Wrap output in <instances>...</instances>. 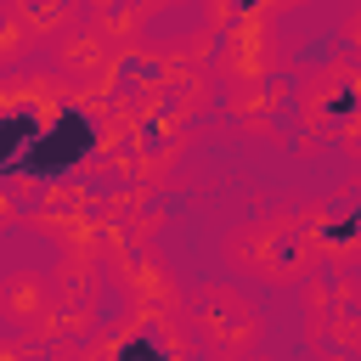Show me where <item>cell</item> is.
Returning a JSON list of instances; mask_svg holds the SVG:
<instances>
[{
  "instance_id": "13",
  "label": "cell",
  "mask_w": 361,
  "mask_h": 361,
  "mask_svg": "<svg viewBox=\"0 0 361 361\" xmlns=\"http://www.w3.org/2000/svg\"><path fill=\"white\" fill-rule=\"evenodd\" d=\"M11 220H17V203H11L6 192H0V226H11Z\"/></svg>"
},
{
  "instance_id": "6",
  "label": "cell",
  "mask_w": 361,
  "mask_h": 361,
  "mask_svg": "<svg viewBox=\"0 0 361 361\" xmlns=\"http://www.w3.org/2000/svg\"><path fill=\"white\" fill-rule=\"evenodd\" d=\"M51 276H39V271H11L6 282H0V316L6 322H17L28 338H39V327L51 322Z\"/></svg>"
},
{
  "instance_id": "14",
  "label": "cell",
  "mask_w": 361,
  "mask_h": 361,
  "mask_svg": "<svg viewBox=\"0 0 361 361\" xmlns=\"http://www.w3.org/2000/svg\"><path fill=\"white\" fill-rule=\"evenodd\" d=\"M158 361H197V355H158Z\"/></svg>"
},
{
  "instance_id": "5",
  "label": "cell",
  "mask_w": 361,
  "mask_h": 361,
  "mask_svg": "<svg viewBox=\"0 0 361 361\" xmlns=\"http://www.w3.org/2000/svg\"><path fill=\"white\" fill-rule=\"evenodd\" d=\"M113 276L124 282V293L135 299V305H152V310H164V305H180L175 299V282L164 276V265H158V254L147 248V243H113Z\"/></svg>"
},
{
  "instance_id": "8",
  "label": "cell",
  "mask_w": 361,
  "mask_h": 361,
  "mask_svg": "<svg viewBox=\"0 0 361 361\" xmlns=\"http://www.w3.org/2000/svg\"><path fill=\"white\" fill-rule=\"evenodd\" d=\"M6 11L39 39V45H56L62 34H73L79 28V11H73V0H6Z\"/></svg>"
},
{
  "instance_id": "10",
  "label": "cell",
  "mask_w": 361,
  "mask_h": 361,
  "mask_svg": "<svg viewBox=\"0 0 361 361\" xmlns=\"http://www.w3.org/2000/svg\"><path fill=\"white\" fill-rule=\"evenodd\" d=\"M338 34H344V45H350V56L361 62V0L344 11V23H338Z\"/></svg>"
},
{
  "instance_id": "11",
  "label": "cell",
  "mask_w": 361,
  "mask_h": 361,
  "mask_svg": "<svg viewBox=\"0 0 361 361\" xmlns=\"http://www.w3.org/2000/svg\"><path fill=\"white\" fill-rule=\"evenodd\" d=\"M141 0H90V23L96 17H113V11H135Z\"/></svg>"
},
{
  "instance_id": "3",
  "label": "cell",
  "mask_w": 361,
  "mask_h": 361,
  "mask_svg": "<svg viewBox=\"0 0 361 361\" xmlns=\"http://www.w3.org/2000/svg\"><path fill=\"white\" fill-rule=\"evenodd\" d=\"M361 113V62L338 56L299 79V118L310 135H344V124Z\"/></svg>"
},
{
  "instance_id": "2",
  "label": "cell",
  "mask_w": 361,
  "mask_h": 361,
  "mask_svg": "<svg viewBox=\"0 0 361 361\" xmlns=\"http://www.w3.org/2000/svg\"><path fill=\"white\" fill-rule=\"evenodd\" d=\"M186 322L197 333V350H209L214 361H243L254 355L265 322H259V305L237 288V282H203L186 293Z\"/></svg>"
},
{
  "instance_id": "4",
  "label": "cell",
  "mask_w": 361,
  "mask_h": 361,
  "mask_svg": "<svg viewBox=\"0 0 361 361\" xmlns=\"http://www.w3.org/2000/svg\"><path fill=\"white\" fill-rule=\"evenodd\" d=\"M271 45L276 39H271V23L265 17H237L226 28V45L214 56V73L220 79H271V68H276V51Z\"/></svg>"
},
{
  "instance_id": "15",
  "label": "cell",
  "mask_w": 361,
  "mask_h": 361,
  "mask_svg": "<svg viewBox=\"0 0 361 361\" xmlns=\"http://www.w3.org/2000/svg\"><path fill=\"white\" fill-rule=\"evenodd\" d=\"M243 361H254V355H243Z\"/></svg>"
},
{
  "instance_id": "12",
  "label": "cell",
  "mask_w": 361,
  "mask_h": 361,
  "mask_svg": "<svg viewBox=\"0 0 361 361\" xmlns=\"http://www.w3.org/2000/svg\"><path fill=\"white\" fill-rule=\"evenodd\" d=\"M344 152H350V158L361 164V113H355V118L344 124Z\"/></svg>"
},
{
  "instance_id": "7",
  "label": "cell",
  "mask_w": 361,
  "mask_h": 361,
  "mask_svg": "<svg viewBox=\"0 0 361 361\" xmlns=\"http://www.w3.org/2000/svg\"><path fill=\"white\" fill-rule=\"evenodd\" d=\"M276 85L271 79H231L226 85V113L248 130V135H265L271 130V118H276Z\"/></svg>"
},
{
  "instance_id": "1",
  "label": "cell",
  "mask_w": 361,
  "mask_h": 361,
  "mask_svg": "<svg viewBox=\"0 0 361 361\" xmlns=\"http://www.w3.org/2000/svg\"><path fill=\"white\" fill-rule=\"evenodd\" d=\"M220 254L248 282H271V288H299L305 276L322 271V243L305 226V214H259V220H243V226L226 231Z\"/></svg>"
},
{
  "instance_id": "9",
  "label": "cell",
  "mask_w": 361,
  "mask_h": 361,
  "mask_svg": "<svg viewBox=\"0 0 361 361\" xmlns=\"http://www.w3.org/2000/svg\"><path fill=\"white\" fill-rule=\"evenodd\" d=\"M34 45H39V39H34V34H28V28H23V23L6 11V17H0V73H6V68H17V62L34 51Z\"/></svg>"
}]
</instances>
